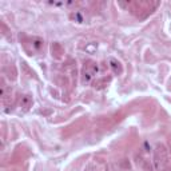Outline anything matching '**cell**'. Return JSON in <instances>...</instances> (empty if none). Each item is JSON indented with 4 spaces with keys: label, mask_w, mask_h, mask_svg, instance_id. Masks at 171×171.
I'll return each mask as SVG.
<instances>
[{
    "label": "cell",
    "mask_w": 171,
    "mask_h": 171,
    "mask_svg": "<svg viewBox=\"0 0 171 171\" xmlns=\"http://www.w3.org/2000/svg\"><path fill=\"white\" fill-rule=\"evenodd\" d=\"M96 71H98L96 65H91V68H87V71H84V79L86 80H90V79L96 74Z\"/></svg>",
    "instance_id": "6da1fadb"
}]
</instances>
